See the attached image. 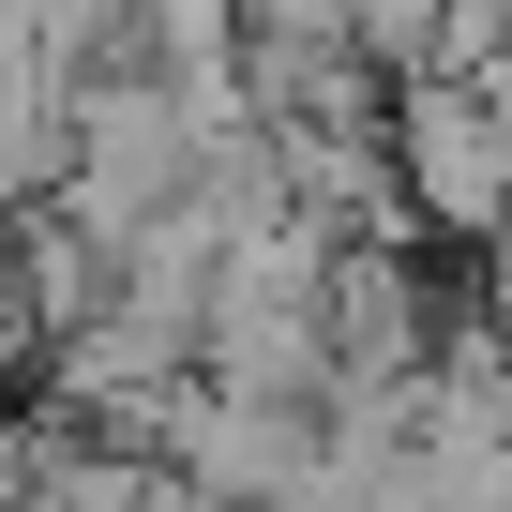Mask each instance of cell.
Listing matches in <instances>:
<instances>
[{
  "mask_svg": "<svg viewBox=\"0 0 512 512\" xmlns=\"http://www.w3.org/2000/svg\"><path fill=\"white\" fill-rule=\"evenodd\" d=\"M377 151H392L407 226H437V241H497L512 226V181H497V136H482L467 76H407L392 121H377Z\"/></svg>",
  "mask_w": 512,
  "mask_h": 512,
  "instance_id": "cell-1",
  "label": "cell"
},
{
  "mask_svg": "<svg viewBox=\"0 0 512 512\" xmlns=\"http://www.w3.org/2000/svg\"><path fill=\"white\" fill-rule=\"evenodd\" d=\"M512 61V0H437V61L422 76H497Z\"/></svg>",
  "mask_w": 512,
  "mask_h": 512,
  "instance_id": "cell-2",
  "label": "cell"
},
{
  "mask_svg": "<svg viewBox=\"0 0 512 512\" xmlns=\"http://www.w3.org/2000/svg\"><path fill=\"white\" fill-rule=\"evenodd\" d=\"M467 106H482V136H497V181H512V61H497V76H467Z\"/></svg>",
  "mask_w": 512,
  "mask_h": 512,
  "instance_id": "cell-3",
  "label": "cell"
}]
</instances>
